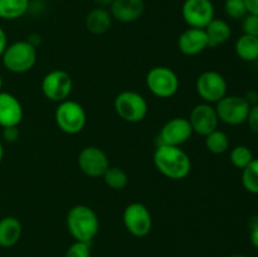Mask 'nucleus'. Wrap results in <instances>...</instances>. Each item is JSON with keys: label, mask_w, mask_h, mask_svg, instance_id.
Listing matches in <instances>:
<instances>
[{"label": "nucleus", "mask_w": 258, "mask_h": 257, "mask_svg": "<svg viewBox=\"0 0 258 257\" xmlns=\"http://www.w3.org/2000/svg\"><path fill=\"white\" fill-rule=\"evenodd\" d=\"M19 128L18 126H12V127H4L2 131V136L4 139V141L7 143H15V141L19 139Z\"/></svg>", "instance_id": "nucleus-31"}, {"label": "nucleus", "mask_w": 258, "mask_h": 257, "mask_svg": "<svg viewBox=\"0 0 258 257\" xmlns=\"http://www.w3.org/2000/svg\"><path fill=\"white\" fill-rule=\"evenodd\" d=\"M246 122L247 125H248V127L251 128L252 133L257 134L258 135V103L257 105L251 106Z\"/></svg>", "instance_id": "nucleus-30"}, {"label": "nucleus", "mask_w": 258, "mask_h": 257, "mask_svg": "<svg viewBox=\"0 0 258 257\" xmlns=\"http://www.w3.org/2000/svg\"><path fill=\"white\" fill-rule=\"evenodd\" d=\"M102 178L106 185L113 190H122L128 183V176L126 171L117 166H108Z\"/></svg>", "instance_id": "nucleus-24"}, {"label": "nucleus", "mask_w": 258, "mask_h": 257, "mask_svg": "<svg viewBox=\"0 0 258 257\" xmlns=\"http://www.w3.org/2000/svg\"><path fill=\"white\" fill-rule=\"evenodd\" d=\"M216 9L212 0H184L181 17L189 28L206 29L214 19Z\"/></svg>", "instance_id": "nucleus-11"}, {"label": "nucleus", "mask_w": 258, "mask_h": 257, "mask_svg": "<svg viewBox=\"0 0 258 257\" xmlns=\"http://www.w3.org/2000/svg\"><path fill=\"white\" fill-rule=\"evenodd\" d=\"M113 108L118 117L130 123H136L146 117L149 105L146 98L136 91H122L113 101Z\"/></svg>", "instance_id": "nucleus-4"}, {"label": "nucleus", "mask_w": 258, "mask_h": 257, "mask_svg": "<svg viewBox=\"0 0 258 257\" xmlns=\"http://www.w3.org/2000/svg\"><path fill=\"white\" fill-rule=\"evenodd\" d=\"M207 38H208V48H216L218 45L228 42L232 37V28L226 20L214 18L206 29Z\"/></svg>", "instance_id": "nucleus-20"}, {"label": "nucleus", "mask_w": 258, "mask_h": 257, "mask_svg": "<svg viewBox=\"0 0 258 257\" xmlns=\"http://www.w3.org/2000/svg\"><path fill=\"white\" fill-rule=\"evenodd\" d=\"M29 7L30 0H0V19H20L27 14Z\"/></svg>", "instance_id": "nucleus-22"}, {"label": "nucleus", "mask_w": 258, "mask_h": 257, "mask_svg": "<svg viewBox=\"0 0 258 257\" xmlns=\"http://www.w3.org/2000/svg\"><path fill=\"white\" fill-rule=\"evenodd\" d=\"M154 165L159 173L171 180H181L191 171L190 156L180 149V146H156L154 153Z\"/></svg>", "instance_id": "nucleus-1"}, {"label": "nucleus", "mask_w": 258, "mask_h": 257, "mask_svg": "<svg viewBox=\"0 0 258 257\" xmlns=\"http://www.w3.org/2000/svg\"><path fill=\"white\" fill-rule=\"evenodd\" d=\"M3 88V78H2V75H0V91H2Z\"/></svg>", "instance_id": "nucleus-39"}, {"label": "nucleus", "mask_w": 258, "mask_h": 257, "mask_svg": "<svg viewBox=\"0 0 258 257\" xmlns=\"http://www.w3.org/2000/svg\"><path fill=\"white\" fill-rule=\"evenodd\" d=\"M249 241L258 249V216L249 221Z\"/></svg>", "instance_id": "nucleus-32"}, {"label": "nucleus", "mask_w": 258, "mask_h": 257, "mask_svg": "<svg viewBox=\"0 0 258 257\" xmlns=\"http://www.w3.org/2000/svg\"><path fill=\"white\" fill-rule=\"evenodd\" d=\"M54 118L59 130L68 135L80 134L87 123L86 110L81 103L73 100H66L58 103Z\"/></svg>", "instance_id": "nucleus-5"}, {"label": "nucleus", "mask_w": 258, "mask_h": 257, "mask_svg": "<svg viewBox=\"0 0 258 257\" xmlns=\"http://www.w3.org/2000/svg\"><path fill=\"white\" fill-rule=\"evenodd\" d=\"M112 19L120 23H134L143 17L145 12L144 0H113L108 8Z\"/></svg>", "instance_id": "nucleus-17"}, {"label": "nucleus", "mask_w": 258, "mask_h": 257, "mask_svg": "<svg viewBox=\"0 0 258 257\" xmlns=\"http://www.w3.org/2000/svg\"><path fill=\"white\" fill-rule=\"evenodd\" d=\"M122 222L126 231L134 237H145L153 228V217L148 207L140 202L126 206L122 213Z\"/></svg>", "instance_id": "nucleus-8"}, {"label": "nucleus", "mask_w": 258, "mask_h": 257, "mask_svg": "<svg viewBox=\"0 0 258 257\" xmlns=\"http://www.w3.org/2000/svg\"><path fill=\"white\" fill-rule=\"evenodd\" d=\"M178 48L184 55L201 54L208 48V38L206 30L199 28H188L178 38Z\"/></svg>", "instance_id": "nucleus-16"}, {"label": "nucleus", "mask_w": 258, "mask_h": 257, "mask_svg": "<svg viewBox=\"0 0 258 257\" xmlns=\"http://www.w3.org/2000/svg\"><path fill=\"white\" fill-rule=\"evenodd\" d=\"M78 166L83 174L91 178H98L110 166L108 156L98 146H86L78 154Z\"/></svg>", "instance_id": "nucleus-13"}, {"label": "nucleus", "mask_w": 258, "mask_h": 257, "mask_svg": "<svg viewBox=\"0 0 258 257\" xmlns=\"http://www.w3.org/2000/svg\"><path fill=\"white\" fill-rule=\"evenodd\" d=\"M214 107L219 121L227 125L238 126L247 121L251 106L242 96L227 95L219 102H217Z\"/></svg>", "instance_id": "nucleus-10"}, {"label": "nucleus", "mask_w": 258, "mask_h": 257, "mask_svg": "<svg viewBox=\"0 0 258 257\" xmlns=\"http://www.w3.org/2000/svg\"><path fill=\"white\" fill-rule=\"evenodd\" d=\"M253 159V153L246 145L234 146L229 153V160H231L232 165L236 166L237 169H241V170H243Z\"/></svg>", "instance_id": "nucleus-26"}, {"label": "nucleus", "mask_w": 258, "mask_h": 257, "mask_svg": "<svg viewBox=\"0 0 258 257\" xmlns=\"http://www.w3.org/2000/svg\"><path fill=\"white\" fill-rule=\"evenodd\" d=\"M112 15L110 10L105 8H97L90 10L85 18L86 29L95 35L105 34L108 32L112 24Z\"/></svg>", "instance_id": "nucleus-18"}, {"label": "nucleus", "mask_w": 258, "mask_h": 257, "mask_svg": "<svg viewBox=\"0 0 258 257\" xmlns=\"http://www.w3.org/2000/svg\"><path fill=\"white\" fill-rule=\"evenodd\" d=\"M42 92L45 98L53 102H62L68 100L73 90L72 77L63 70H53L48 72L42 80Z\"/></svg>", "instance_id": "nucleus-9"}, {"label": "nucleus", "mask_w": 258, "mask_h": 257, "mask_svg": "<svg viewBox=\"0 0 258 257\" xmlns=\"http://www.w3.org/2000/svg\"><path fill=\"white\" fill-rule=\"evenodd\" d=\"M2 60L9 72L17 75L25 73L37 63V47L29 40H18L8 44L2 55Z\"/></svg>", "instance_id": "nucleus-3"}, {"label": "nucleus", "mask_w": 258, "mask_h": 257, "mask_svg": "<svg viewBox=\"0 0 258 257\" xmlns=\"http://www.w3.org/2000/svg\"><path fill=\"white\" fill-rule=\"evenodd\" d=\"M204 144L209 153L216 154V155H222L227 153L229 149V138L224 131L214 130L207 136H204Z\"/></svg>", "instance_id": "nucleus-23"}, {"label": "nucleus", "mask_w": 258, "mask_h": 257, "mask_svg": "<svg viewBox=\"0 0 258 257\" xmlns=\"http://www.w3.org/2000/svg\"><path fill=\"white\" fill-rule=\"evenodd\" d=\"M243 97H244V100L248 102L249 106L257 105L258 103V92L257 91H248V92H247Z\"/></svg>", "instance_id": "nucleus-34"}, {"label": "nucleus", "mask_w": 258, "mask_h": 257, "mask_svg": "<svg viewBox=\"0 0 258 257\" xmlns=\"http://www.w3.org/2000/svg\"><path fill=\"white\" fill-rule=\"evenodd\" d=\"M188 120L193 128V133L202 136H207L212 131L217 130L219 123L216 107L207 102H202L194 106L191 108Z\"/></svg>", "instance_id": "nucleus-14"}, {"label": "nucleus", "mask_w": 258, "mask_h": 257, "mask_svg": "<svg viewBox=\"0 0 258 257\" xmlns=\"http://www.w3.org/2000/svg\"><path fill=\"white\" fill-rule=\"evenodd\" d=\"M246 5L247 14L257 15L258 17V0H243Z\"/></svg>", "instance_id": "nucleus-33"}, {"label": "nucleus", "mask_w": 258, "mask_h": 257, "mask_svg": "<svg viewBox=\"0 0 258 257\" xmlns=\"http://www.w3.org/2000/svg\"><path fill=\"white\" fill-rule=\"evenodd\" d=\"M23 226L18 218L7 216L0 219V247L9 248L20 241Z\"/></svg>", "instance_id": "nucleus-19"}, {"label": "nucleus", "mask_w": 258, "mask_h": 257, "mask_svg": "<svg viewBox=\"0 0 258 257\" xmlns=\"http://www.w3.org/2000/svg\"><path fill=\"white\" fill-rule=\"evenodd\" d=\"M242 30L243 34L258 37V17L257 15L247 14L242 20Z\"/></svg>", "instance_id": "nucleus-29"}, {"label": "nucleus", "mask_w": 258, "mask_h": 257, "mask_svg": "<svg viewBox=\"0 0 258 257\" xmlns=\"http://www.w3.org/2000/svg\"><path fill=\"white\" fill-rule=\"evenodd\" d=\"M95 3V5L97 8H105V9H108L112 4L113 0H92Z\"/></svg>", "instance_id": "nucleus-36"}, {"label": "nucleus", "mask_w": 258, "mask_h": 257, "mask_svg": "<svg viewBox=\"0 0 258 257\" xmlns=\"http://www.w3.org/2000/svg\"><path fill=\"white\" fill-rule=\"evenodd\" d=\"M236 54L244 62H254L258 59V37L242 34L234 44Z\"/></svg>", "instance_id": "nucleus-21"}, {"label": "nucleus", "mask_w": 258, "mask_h": 257, "mask_svg": "<svg viewBox=\"0 0 258 257\" xmlns=\"http://www.w3.org/2000/svg\"><path fill=\"white\" fill-rule=\"evenodd\" d=\"M66 223L71 236L80 242L91 243L100 231L97 213L85 204L72 207L67 213Z\"/></svg>", "instance_id": "nucleus-2"}, {"label": "nucleus", "mask_w": 258, "mask_h": 257, "mask_svg": "<svg viewBox=\"0 0 258 257\" xmlns=\"http://www.w3.org/2000/svg\"><path fill=\"white\" fill-rule=\"evenodd\" d=\"M64 257H91V243L75 241L68 247Z\"/></svg>", "instance_id": "nucleus-28"}, {"label": "nucleus", "mask_w": 258, "mask_h": 257, "mask_svg": "<svg viewBox=\"0 0 258 257\" xmlns=\"http://www.w3.org/2000/svg\"><path fill=\"white\" fill-rule=\"evenodd\" d=\"M242 185L248 193L258 194V158L242 170Z\"/></svg>", "instance_id": "nucleus-25"}, {"label": "nucleus", "mask_w": 258, "mask_h": 257, "mask_svg": "<svg viewBox=\"0 0 258 257\" xmlns=\"http://www.w3.org/2000/svg\"><path fill=\"white\" fill-rule=\"evenodd\" d=\"M224 13L231 19H243L247 15L244 2L243 0H226L224 2Z\"/></svg>", "instance_id": "nucleus-27"}, {"label": "nucleus", "mask_w": 258, "mask_h": 257, "mask_svg": "<svg viewBox=\"0 0 258 257\" xmlns=\"http://www.w3.org/2000/svg\"><path fill=\"white\" fill-rule=\"evenodd\" d=\"M24 117V110L20 101L13 93L0 91V126H19Z\"/></svg>", "instance_id": "nucleus-15"}, {"label": "nucleus", "mask_w": 258, "mask_h": 257, "mask_svg": "<svg viewBox=\"0 0 258 257\" xmlns=\"http://www.w3.org/2000/svg\"><path fill=\"white\" fill-rule=\"evenodd\" d=\"M3 158H4V146H3V143L0 141V163H2Z\"/></svg>", "instance_id": "nucleus-37"}, {"label": "nucleus", "mask_w": 258, "mask_h": 257, "mask_svg": "<svg viewBox=\"0 0 258 257\" xmlns=\"http://www.w3.org/2000/svg\"><path fill=\"white\" fill-rule=\"evenodd\" d=\"M196 90L203 102L213 105L227 96L228 85L223 75L217 71L209 70L198 76L196 81Z\"/></svg>", "instance_id": "nucleus-7"}, {"label": "nucleus", "mask_w": 258, "mask_h": 257, "mask_svg": "<svg viewBox=\"0 0 258 257\" xmlns=\"http://www.w3.org/2000/svg\"><path fill=\"white\" fill-rule=\"evenodd\" d=\"M146 87L158 98H170L179 91L180 81L171 68L165 66L153 67L146 75Z\"/></svg>", "instance_id": "nucleus-6"}, {"label": "nucleus", "mask_w": 258, "mask_h": 257, "mask_svg": "<svg viewBox=\"0 0 258 257\" xmlns=\"http://www.w3.org/2000/svg\"><path fill=\"white\" fill-rule=\"evenodd\" d=\"M193 135V128L186 117H173L166 121L160 128L158 145L180 146L189 141Z\"/></svg>", "instance_id": "nucleus-12"}, {"label": "nucleus", "mask_w": 258, "mask_h": 257, "mask_svg": "<svg viewBox=\"0 0 258 257\" xmlns=\"http://www.w3.org/2000/svg\"><path fill=\"white\" fill-rule=\"evenodd\" d=\"M8 47V37L5 30L0 27V59H2V55L4 53L5 48Z\"/></svg>", "instance_id": "nucleus-35"}, {"label": "nucleus", "mask_w": 258, "mask_h": 257, "mask_svg": "<svg viewBox=\"0 0 258 257\" xmlns=\"http://www.w3.org/2000/svg\"><path fill=\"white\" fill-rule=\"evenodd\" d=\"M229 257H247V256H244V254H232V256Z\"/></svg>", "instance_id": "nucleus-38"}]
</instances>
